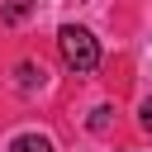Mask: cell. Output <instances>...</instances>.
I'll list each match as a JSON object with an SVG mask.
<instances>
[{"mask_svg":"<svg viewBox=\"0 0 152 152\" xmlns=\"http://www.w3.org/2000/svg\"><path fill=\"white\" fill-rule=\"evenodd\" d=\"M28 10H33V0H0V19H5V24L28 19Z\"/></svg>","mask_w":152,"mask_h":152,"instance_id":"7a4b0ae2","label":"cell"},{"mask_svg":"<svg viewBox=\"0 0 152 152\" xmlns=\"http://www.w3.org/2000/svg\"><path fill=\"white\" fill-rule=\"evenodd\" d=\"M10 152H52V142H48L43 133H24V138L10 142Z\"/></svg>","mask_w":152,"mask_h":152,"instance_id":"3957f363","label":"cell"},{"mask_svg":"<svg viewBox=\"0 0 152 152\" xmlns=\"http://www.w3.org/2000/svg\"><path fill=\"white\" fill-rule=\"evenodd\" d=\"M57 52H62V62H66L71 71H81V76L100 66V43H95V33L81 28V24H62V28H57Z\"/></svg>","mask_w":152,"mask_h":152,"instance_id":"6da1fadb","label":"cell"},{"mask_svg":"<svg viewBox=\"0 0 152 152\" xmlns=\"http://www.w3.org/2000/svg\"><path fill=\"white\" fill-rule=\"evenodd\" d=\"M138 124H142V128H147V133H152V100H147V104H142V114H138Z\"/></svg>","mask_w":152,"mask_h":152,"instance_id":"5b68a950","label":"cell"},{"mask_svg":"<svg viewBox=\"0 0 152 152\" xmlns=\"http://www.w3.org/2000/svg\"><path fill=\"white\" fill-rule=\"evenodd\" d=\"M109 114H114V109H95V119H90V128H95V133H104V128H109Z\"/></svg>","mask_w":152,"mask_h":152,"instance_id":"277c9868","label":"cell"}]
</instances>
